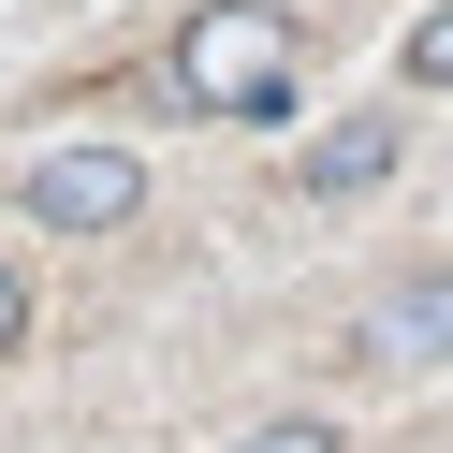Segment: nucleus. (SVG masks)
<instances>
[{
  "label": "nucleus",
  "mask_w": 453,
  "mask_h": 453,
  "mask_svg": "<svg viewBox=\"0 0 453 453\" xmlns=\"http://www.w3.org/2000/svg\"><path fill=\"white\" fill-rule=\"evenodd\" d=\"M176 103H205V118H293V15L205 0L176 30Z\"/></svg>",
  "instance_id": "nucleus-1"
},
{
  "label": "nucleus",
  "mask_w": 453,
  "mask_h": 453,
  "mask_svg": "<svg viewBox=\"0 0 453 453\" xmlns=\"http://www.w3.org/2000/svg\"><path fill=\"white\" fill-rule=\"evenodd\" d=\"M351 365H380V380H424V365H453V264H410L395 293H365Z\"/></svg>",
  "instance_id": "nucleus-2"
},
{
  "label": "nucleus",
  "mask_w": 453,
  "mask_h": 453,
  "mask_svg": "<svg viewBox=\"0 0 453 453\" xmlns=\"http://www.w3.org/2000/svg\"><path fill=\"white\" fill-rule=\"evenodd\" d=\"M132 205H147V161L132 147H44L30 161V219L44 234H118Z\"/></svg>",
  "instance_id": "nucleus-3"
},
{
  "label": "nucleus",
  "mask_w": 453,
  "mask_h": 453,
  "mask_svg": "<svg viewBox=\"0 0 453 453\" xmlns=\"http://www.w3.org/2000/svg\"><path fill=\"white\" fill-rule=\"evenodd\" d=\"M395 147H410L395 118H351V132H322V147H307V205H351V190H380V176H395Z\"/></svg>",
  "instance_id": "nucleus-4"
},
{
  "label": "nucleus",
  "mask_w": 453,
  "mask_h": 453,
  "mask_svg": "<svg viewBox=\"0 0 453 453\" xmlns=\"http://www.w3.org/2000/svg\"><path fill=\"white\" fill-rule=\"evenodd\" d=\"M234 453H336V424H322V410H278V424H249Z\"/></svg>",
  "instance_id": "nucleus-5"
},
{
  "label": "nucleus",
  "mask_w": 453,
  "mask_h": 453,
  "mask_svg": "<svg viewBox=\"0 0 453 453\" xmlns=\"http://www.w3.org/2000/svg\"><path fill=\"white\" fill-rule=\"evenodd\" d=\"M410 88H453V0H439V15L410 30Z\"/></svg>",
  "instance_id": "nucleus-6"
},
{
  "label": "nucleus",
  "mask_w": 453,
  "mask_h": 453,
  "mask_svg": "<svg viewBox=\"0 0 453 453\" xmlns=\"http://www.w3.org/2000/svg\"><path fill=\"white\" fill-rule=\"evenodd\" d=\"M15 336H30V278L0 264V351H15Z\"/></svg>",
  "instance_id": "nucleus-7"
}]
</instances>
